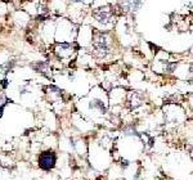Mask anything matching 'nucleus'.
<instances>
[{"instance_id":"f257e3e1","label":"nucleus","mask_w":193,"mask_h":180,"mask_svg":"<svg viewBox=\"0 0 193 180\" xmlns=\"http://www.w3.org/2000/svg\"><path fill=\"white\" fill-rule=\"evenodd\" d=\"M55 161H57V156L53 151L43 152L39 157V166L43 170H50L52 167H54Z\"/></svg>"},{"instance_id":"f03ea898","label":"nucleus","mask_w":193,"mask_h":180,"mask_svg":"<svg viewBox=\"0 0 193 180\" xmlns=\"http://www.w3.org/2000/svg\"><path fill=\"white\" fill-rule=\"evenodd\" d=\"M94 15L96 17V20H98L99 22H102V23H106L108 18L111 17L110 12H107V9H103V8H101L99 10H95Z\"/></svg>"},{"instance_id":"7ed1b4c3","label":"nucleus","mask_w":193,"mask_h":180,"mask_svg":"<svg viewBox=\"0 0 193 180\" xmlns=\"http://www.w3.org/2000/svg\"><path fill=\"white\" fill-rule=\"evenodd\" d=\"M7 103H8L7 97L4 95V93H3V91H0V104H1V107H4Z\"/></svg>"}]
</instances>
